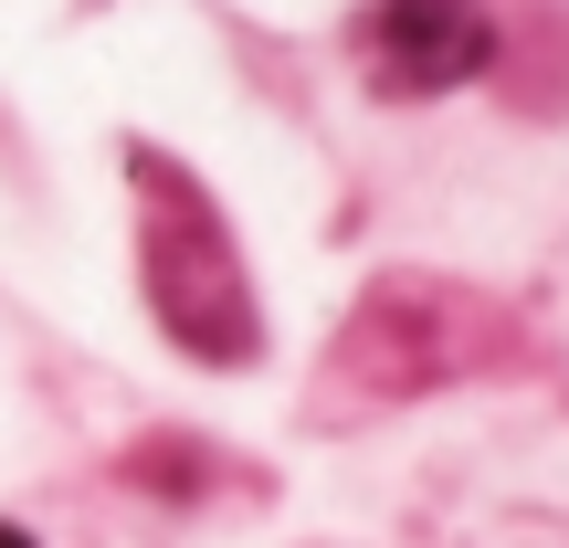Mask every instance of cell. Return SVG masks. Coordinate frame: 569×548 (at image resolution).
I'll return each mask as SVG.
<instances>
[{"instance_id": "6da1fadb", "label": "cell", "mask_w": 569, "mask_h": 548, "mask_svg": "<svg viewBox=\"0 0 569 548\" xmlns=\"http://www.w3.org/2000/svg\"><path fill=\"white\" fill-rule=\"evenodd\" d=\"M369 53H380V84H390V96H432V84H465L475 63L496 53V32H486L475 0H380Z\"/></svg>"}, {"instance_id": "7a4b0ae2", "label": "cell", "mask_w": 569, "mask_h": 548, "mask_svg": "<svg viewBox=\"0 0 569 548\" xmlns=\"http://www.w3.org/2000/svg\"><path fill=\"white\" fill-rule=\"evenodd\" d=\"M0 548H32V538H21V528H0Z\"/></svg>"}]
</instances>
